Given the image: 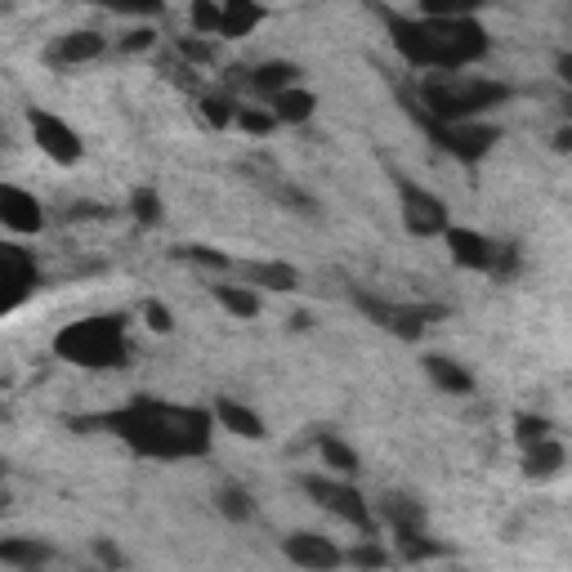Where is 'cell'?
Here are the masks:
<instances>
[{
    "label": "cell",
    "instance_id": "obj_1",
    "mask_svg": "<svg viewBox=\"0 0 572 572\" xmlns=\"http://www.w3.org/2000/svg\"><path fill=\"white\" fill-rule=\"evenodd\" d=\"M99 425L126 438L143 456H202L211 447V416L193 412V407L135 403L126 412L99 416Z\"/></svg>",
    "mask_w": 572,
    "mask_h": 572
},
{
    "label": "cell",
    "instance_id": "obj_2",
    "mask_svg": "<svg viewBox=\"0 0 572 572\" xmlns=\"http://www.w3.org/2000/svg\"><path fill=\"white\" fill-rule=\"evenodd\" d=\"M394 45L416 68L456 72L488 54V32L474 18H394Z\"/></svg>",
    "mask_w": 572,
    "mask_h": 572
},
{
    "label": "cell",
    "instance_id": "obj_3",
    "mask_svg": "<svg viewBox=\"0 0 572 572\" xmlns=\"http://www.w3.org/2000/svg\"><path fill=\"white\" fill-rule=\"evenodd\" d=\"M59 358L76 362V367H121L126 362V318H85L59 331L54 340Z\"/></svg>",
    "mask_w": 572,
    "mask_h": 572
},
{
    "label": "cell",
    "instance_id": "obj_4",
    "mask_svg": "<svg viewBox=\"0 0 572 572\" xmlns=\"http://www.w3.org/2000/svg\"><path fill=\"white\" fill-rule=\"evenodd\" d=\"M425 126H429V135L452 152V157H465V161H479L483 152L497 143V130L479 126V121H434V117H425Z\"/></svg>",
    "mask_w": 572,
    "mask_h": 572
},
{
    "label": "cell",
    "instance_id": "obj_5",
    "mask_svg": "<svg viewBox=\"0 0 572 572\" xmlns=\"http://www.w3.org/2000/svg\"><path fill=\"white\" fill-rule=\"evenodd\" d=\"M304 492H309L313 501L322 505V510L340 514L345 523H358L362 532H371V514H367V501H362L358 488H349V483H331V479H318V474H309L304 479Z\"/></svg>",
    "mask_w": 572,
    "mask_h": 572
},
{
    "label": "cell",
    "instance_id": "obj_6",
    "mask_svg": "<svg viewBox=\"0 0 572 572\" xmlns=\"http://www.w3.org/2000/svg\"><path fill=\"white\" fill-rule=\"evenodd\" d=\"M398 193H403V224H407V233H416V237L447 233V206L438 202L434 193L416 188L412 179H398Z\"/></svg>",
    "mask_w": 572,
    "mask_h": 572
},
{
    "label": "cell",
    "instance_id": "obj_7",
    "mask_svg": "<svg viewBox=\"0 0 572 572\" xmlns=\"http://www.w3.org/2000/svg\"><path fill=\"white\" fill-rule=\"evenodd\" d=\"M32 135L41 143L45 157H54L59 166H72V161H81V135L68 126V121H59L54 112H32Z\"/></svg>",
    "mask_w": 572,
    "mask_h": 572
},
{
    "label": "cell",
    "instance_id": "obj_8",
    "mask_svg": "<svg viewBox=\"0 0 572 572\" xmlns=\"http://www.w3.org/2000/svg\"><path fill=\"white\" fill-rule=\"evenodd\" d=\"M0 286H5V309H18L36 286V260L23 246H0Z\"/></svg>",
    "mask_w": 572,
    "mask_h": 572
},
{
    "label": "cell",
    "instance_id": "obj_9",
    "mask_svg": "<svg viewBox=\"0 0 572 572\" xmlns=\"http://www.w3.org/2000/svg\"><path fill=\"white\" fill-rule=\"evenodd\" d=\"M0 219H5L14 233H41L45 228L41 202H36L32 193H23V188H14V184L0 188Z\"/></svg>",
    "mask_w": 572,
    "mask_h": 572
},
{
    "label": "cell",
    "instance_id": "obj_10",
    "mask_svg": "<svg viewBox=\"0 0 572 572\" xmlns=\"http://www.w3.org/2000/svg\"><path fill=\"white\" fill-rule=\"evenodd\" d=\"M286 559L300 568H336L345 555L318 532H295V537H286Z\"/></svg>",
    "mask_w": 572,
    "mask_h": 572
},
{
    "label": "cell",
    "instance_id": "obj_11",
    "mask_svg": "<svg viewBox=\"0 0 572 572\" xmlns=\"http://www.w3.org/2000/svg\"><path fill=\"white\" fill-rule=\"evenodd\" d=\"M447 246H452V260L461 269H492L497 251H492L488 237H479L474 228H447Z\"/></svg>",
    "mask_w": 572,
    "mask_h": 572
},
{
    "label": "cell",
    "instance_id": "obj_12",
    "mask_svg": "<svg viewBox=\"0 0 572 572\" xmlns=\"http://www.w3.org/2000/svg\"><path fill=\"white\" fill-rule=\"evenodd\" d=\"M425 371H429V380H434L443 394H470L474 389V376L461 367V362H452V358H443V354H429L425 358Z\"/></svg>",
    "mask_w": 572,
    "mask_h": 572
},
{
    "label": "cell",
    "instance_id": "obj_13",
    "mask_svg": "<svg viewBox=\"0 0 572 572\" xmlns=\"http://www.w3.org/2000/svg\"><path fill=\"white\" fill-rule=\"evenodd\" d=\"M103 36L99 32H72V36H59V45H54V54L50 59L54 63H90V59H99L103 54Z\"/></svg>",
    "mask_w": 572,
    "mask_h": 572
},
{
    "label": "cell",
    "instance_id": "obj_14",
    "mask_svg": "<svg viewBox=\"0 0 572 572\" xmlns=\"http://www.w3.org/2000/svg\"><path fill=\"white\" fill-rule=\"evenodd\" d=\"M215 416H219V425H224L228 434H237V438H264V421L251 412V407L233 403V398H219Z\"/></svg>",
    "mask_w": 572,
    "mask_h": 572
},
{
    "label": "cell",
    "instance_id": "obj_15",
    "mask_svg": "<svg viewBox=\"0 0 572 572\" xmlns=\"http://www.w3.org/2000/svg\"><path fill=\"white\" fill-rule=\"evenodd\" d=\"M313 108H318V99H313L309 90H282V94H273V117L286 121V126H300V121H309L313 117Z\"/></svg>",
    "mask_w": 572,
    "mask_h": 572
},
{
    "label": "cell",
    "instance_id": "obj_16",
    "mask_svg": "<svg viewBox=\"0 0 572 572\" xmlns=\"http://www.w3.org/2000/svg\"><path fill=\"white\" fill-rule=\"evenodd\" d=\"M559 465H564V447L550 443V438H541V443L528 447L523 474H528V479H550V474H559Z\"/></svg>",
    "mask_w": 572,
    "mask_h": 572
},
{
    "label": "cell",
    "instance_id": "obj_17",
    "mask_svg": "<svg viewBox=\"0 0 572 572\" xmlns=\"http://www.w3.org/2000/svg\"><path fill=\"white\" fill-rule=\"evenodd\" d=\"M219 5H224V27H219L224 36H246L264 18L255 0H219Z\"/></svg>",
    "mask_w": 572,
    "mask_h": 572
},
{
    "label": "cell",
    "instance_id": "obj_18",
    "mask_svg": "<svg viewBox=\"0 0 572 572\" xmlns=\"http://www.w3.org/2000/svg\"><path fill=\"white\" fill-rule=\"evenodd\" d=\"M318 452H322V465H331V470L345 474V479H354V474L362 470V465H358V452H354L349 443H340L336 434L318 438Z\"/></svg>",
    "mask_w": 572,
    "mask_h": 572
},
{
    "label": "cell",
    "instance_id": "obj_19",
    "mask_svg": "<svg viewBox=\"0 0 572 572\" xmlns=\"http://www.w3.org/2000/svg\"><path fill=\"white\" fill-rule=\"evenodd\" d=\"M385 514H389V523H394V532H398V537H421V528H425V514H421V505H412L407 497H389Z\"/></svg>",
    "mask_w": 572,
    "mask_h": 572
},
{
    "label": "cell",
    "instance_id": "obj_20",
    "mask_svg": "<svg viewBox=\"0 0 572 572\" xmlns=\"http://www.w3.org/2000/svg\"><path fill=\"white\" fill-rule=\"evenodd\" d=\"M246 278H251V286H269V291H295L300 286V273L291 264H251Z\"/></svg>",
    "mask_w": 572,
    "mask_h": 572
},
{
    "label": "cell",
    "instance_id": "obj_21",
    "mask_svg": "<svg viewBox=\"0 0 572 572\" xmlns=\"http://www.w3.org/2000/svg\"><path fill=\"white\" fill-rule=\"evenodd\" d=\"M295 85V68L291 63H264V68H255L251 72V90H260V94H282V90H291Z\"/></svg>",
    "mask_w": 572,
    "mask_h": 572
},
{
    "label": "cell",
    "instance_id": "obj_22",
    "mask_svg": "<svg viewBox=\"0 0 572 572\" xmlns=\"http://www.w3.org/2000/svg\"><path fill=\"white\" fill-rule=\"evenodd\" d=\"M215 300L224 304L233 318H255V313H260V300H255L251 286H215Z\"/></svg>",
    "mask_w": 572,
    "mask_h": 572
},
{
    "label": "cell",
    "instance_id": "obj_23",
    "mask_svg": "<svg viewBox=\"0 0 572 572\" xmlns=\"http://www.w3.org/2000/svg\"><path fill=\"white\" fill-rule=\"evenodd\" d=\"M45 559H50V550L36 546V541H5L0 546V564H9V568H36Z\"/></svg>",
    "mask_w": 572,
    "mask_h": 572
},
{
    "label": "cell",
    "instance_id": "obj_24",
    "mask_svg": "<svg viewBox=\"0 0 572 572\" xmlns=\"http://www.w3.org/2000/svg\"><path fill=\"white\" fill-rule=\"evenodd\" d=\"M188 18H193V32L215 36L219 27H224V5H219V0H193V5H188Z\"/></svg>",
    "mask_w": 572,
    "mask_h": 572
},
{
    "label": "cell",
    "instance_id": "obj_25",
    "mask_svg": "<svg viewBox=\"0 0 572 572\" xmlns=\"http://www.w3.org/2000/svg\"><path fill=\"white\" fill-rule=\"evenodd\" d=\"M483 0H421L425 18H470Z\"/></svg>",
    "mask_w": 572,
    "mask_h": 572
},
{
    "label": "cell",
    "instance_id": "obj_26",
    "mask_svg": "<svg viewBox=\"0 0 572 572\" xmlns=\"http://www.w3.org/2000/svg\"><path fill=\"white\" fill-rule=\"evenodd\" d=\"M215 505L228 514V519H237V523H242V519H251V497H246L242 488H224V492H219V497H215Z\"/></svg>",
    "mask_w": 572,
    "mask_h": 572
},
{
    "label": "cell",
    "instance_id": "obj_27",
    "mask_svg": "<svg viewBox=\"0 0 572 572\" xmlns=\"http://www.w3.org/2000/svg\"><path fill=\"white\" fill-rule=\"evenodd\" d=\"M130 211H135L139 224H157V219H161V202H157V193H152V188H139V193L130 197Z\"/></svg>",
    "mask_w": 572,
    "mask_h": 572
},
{
    "label": "cell",
    "instance_id": "obj_28",
    "mask_svg": "<svg viewBox=\"0 0 572 572\" xmlns=\"http://www.w3.org/2000/svg\"><path fill=\"white\" fill-rule=\"evenodd\" d=\"M237 126H242L246 135H269V130L278 126V117H273V112H260V108H242L237 112Z\"/></svg>",
    "mask_w": 572,
    "mask_h": 572
},
{
    "label": "cell",
    "instance_id": "obj_29",
    "mask_svg": "<svg viewBox=\"0 0 572 572\" xmlns=\"http://www.w3.org/2000/svg\"><path fill=\"white\" fill-rule=\"evenodd\" d=\"M202 117L215 121V126H228V121H237V112H233V103H228V99H206L202 103Z\"/></svg>",
    "mask_w": 572,
    "mask_h": 572
},
{
    "label": "cell",
    "instance_id": "obj_30",
    "mask_svg": "<svg viewBox=\"0 0 572 572\" xmlns=\"http://www.w3.org/2000/svg\"><path fill=\"white\" fill-rule=\"evenodd\" d=\"M546 421H541V416H519V443L523 447H532V443H541V438H546Z\"/></svg>",
    "mask_w": 572,
    "mask_h": 572
},
{
    "label": "cell",
    "instance_id": "obj_31",
    "mask_svg": "<svg viewBox=\"0 0 572 572\" xmlns=\"http://www.w3.org/2000/svg\"><path fill=\"white\" fill-rule=\"evenodd\" d=\"M349 559H354L358 568H385L389 564V555L380 546H354V555H349Z\"/></svg>",
    "mask_w": 572,
    "mask_h": 572
},
{
    "label": "cell",
    "instance_id": "obj_32",
    "mask_svg": "<svg viewBox=\"0 0 572 572\" xmlns=\"http://www.w3.org/2000/svg\"><path fill=\"white\" fill-rule=\"evenodd\" d=\"M99 5L108 9H126V14H157L166 0H99Z\"/></svg>",
    "mask_w": 572,
    "mask_h": 572
},
{
    "label": "cell",
    "instance_id": "obj_33",
    "mask_svg": "<svg viewBox=\"0 0 572 572\" xmlns=\"http://www.w3.org/2000/svg\"><path fill=\"white\" fill-rule=\"evenodd\" d=\"M143 318H148V327L157 331V336H166V331H170V313H166V304L148 300V304H143Z\"/></svg>",
    "mask_w": 572,
    "mask_h": 572
},
{
    "label": "cell",
    "instance_id": "obj_34",
    "mask_svg": "<svg viewBox=\"0 0 572 572\" xmlns=\"http://www.w3.org/2000/svg\"><path fill=\"white\" fill-rule=\"evenodd\" d=\"M179 50L188 54V59H197V63H206V59H215V50L206 41H193V36H184V41H179Z\"/></svg>",
    "mask_w": 572,
    "mask_h": 572
},
{
    "label": "cell",
    "instance_id": "obj_35",
    "mask_svg": "<svg viewBox=\"0 0 572 572\" xmlns=\"http://www.w3.org/2000/svg\"><path fill=\"white\" fill-rule=\"evenodd\" d=\"M188 260H197V264H215V269H224V255L219 251H206V246H193V251H188Z\"/></svg>",
    "mask_w": 572,
    "mask_h": 572
},
{
    "label": "cell",
    "instance_id": "obj_36",
    "mask_svg": "<svg viewBox=\"0 0 572 572\" xmlns=\"http://www.w3.org/2000/svg\"><path fill=\"white\" fill-rule=\"evenodd\" d=\"M121 45H126V50H152V32L148 27H139V32H130Z\"/></svg>",
    "mask_w": 572,
    "mask_h": 572
},
{
    "label": "cell",
    "instance_id": "obj_37",
    "mask_svg": "<svg viewBox=\"0 0 572 572\" xmlns=\"http://www.w3.org/2000/svg\"><path fill=\"white\" fill-rule=\"evenodd\" d=\"M94 555H99L103 564H117V568H121V555H117V550L108 546V541H99V546H94Z\"/></svg>",
    "mask_w": 572,
    "mask_h": 572
},
{
    "label": "cell",
    "instance_id": "obj_38",
    "mask_svg": "<svg viewBox=\"0 0 572 572\" xmlns=\"http://www.w3.org/2000/svg\"><path fill=\"white\" fill-rule=\"evenodd\" d=\"M555 68H559V81L572 85V54H559V63H555Z\"/></svg>",
    "mask_w": 572,
    "mask_h": 572
},
{
    "label": "cell",
    "instance_id": "obj_39",
    "mask_svg": "<svg viewBox=\"0 0 572 572\" xmlns=\"http://www.w3.org/2000/svg\"><path fill=\"white\" fill-rule=\"evenodd\" d=\"M555 143H559V148H572V130H559V139H555Z\"/></svg>",
    "mask_w": 572,
    "mask_h": 572
}]
</instances>
